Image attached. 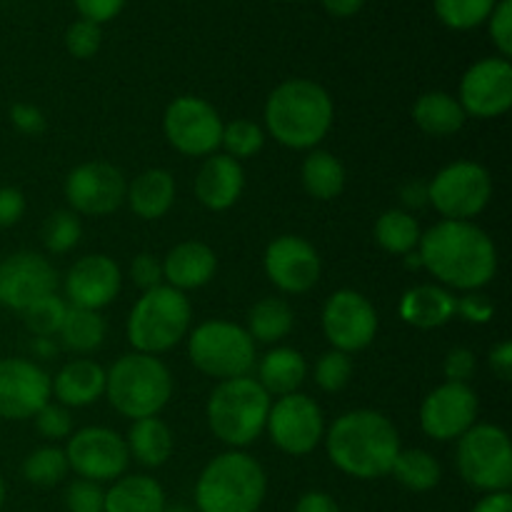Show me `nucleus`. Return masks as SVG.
<instances>
[{"label":"nucleus","instance_id":"nucleus-1","mask_svg":"<svg viewBox=\"0 0 512 512\" xmlns=\"http://www.w3.org/2000/svg\"><path fill=\"white\" fill-rule=\"evenodd\" d=\"M420 265L448 288L473 293L493 283L498 248L493 238L470 220H440L420 235Z\"/></svg>","mask_w":512,"mask_h":512},{"label":"nucleus","instance_id":"nucleus-2","mask_svg":"<svg viewBox=\"0 0 512 512\" xmlns=\"http://www.w3.org/2000/svg\"><path fill=\"white\" fill-rule=\"evenodd\" d=\"M325 450L340 473L358 480L390 475L400 448L393 420L378 410H350L325 430Z\"/></svg>","mask_w":512,"mask_h":512},{"label":"nucleus","instance_id":"nucleus-3","mask_svg":"<svg viewBox=\"0 0 512 512\" xmlns=\"http://www.w3.org/2000/svg\"><path fill=\"white\" fill-rule=\"evenodd\" d=\"M263 118L275 143L290 150H315L333 128V98L313 80L290 78L268 95Z\"/></svg>","mask_w":512,"mask_h":512},{"label":"nucleus","instance_id":"nucleus-4","mask_svg":"<svg viewBox=\"0 0 512 512\" xmlns=\"http://www.w3.org/2000/svg\"><path fill=\"white\" fill-rule=\"evenodd\" d=\"M268 493V475L253 455L228 450L210 460L195 483L198 512H258Z\"/></svg>","mask_w":512,"mask_h":512},{"label":"nucleus","instance_id":"nucleus-5","mask_svg":"<svg viewBox=\"0 0 512 512\" xmlns=\"http://www.w3.org/2000/svg\"><path fill=\"white\" fill-rule=\"evenodd\" d=\"M105 398L123 418H155L173 398V375L158 355H120L105 370Z\"/></svg>","mask_w":512,"mask_h":512},{"label":"nucleus","instance_id":"nucleus-6","mask_svg":"<svg viewBox=\"0 0 512 512\" xmlns=\"http://www.w3.org/2000/svg\"><path fill=\"white\" fill-rule=\"evenodd\" d=\"M270 405L273 398L250 375L223 380L210 393L205 408L210 433L233 450L248 448L265 433Z\"/></svg>","mask_w":512,"mask_h":512},{"label":"nucleus","instance_id":"nucleus-7","mask_svg":"<svg viewBox=\"0 0 512 512\" xmlns=\"http://www.w3.org/2000/svg\"><path fill=\"white\" fill-rule=\"evenodd\" d=\"M190 323H193V308L185 293L170 285H158L145 290L133 305L125 333L135 353L160 355L173 350L190 333Z\"/></svg>","mask_w":512,"mask_h":512},{"label":"nucleus","instance_id":"nucleus-8","mask_svg":"<svg viewBox=\"0 0 512 512\" xmlns=\"http://www.w3.org/2000/svg\"><path fill=\"white\" fill-rule=\"evenodd\" d=\"M188 355L200 373L215 380L245 378L258 363L255 343L243 325L228 320H208L188 338Z\"/></svg>","mask_w":512,"mask_h":512},{"label":"nucleus","instance_id":"nucleus-9","mask_svg":"<svg viewBox=\"0 0 512 512\" xmlns=\"http://www.w3.org/2000/svg\"><path fill=\"white\" fill-rule=\"evenodd\" d=\"M460 478L483 493H503L512 485V443L500 425L475 423L458 438Z\"/></svg>","mask_w":512,"mask_h":512},{"label":"nucleus","instance_id":"nucleus-10","mask_svg":"<svg viewBox=\"0 0 512 512\" xmlns=\"http://www.w3.org/2000/svg\"><path fill=\"white\" fill-rule=\"evenodd\" d=\"M493 198V178L473 160H455L428 183V203L445 220H473Z\"/></svg>","mask_w":512,"mask_h":512},{"label":"nucleus","instance_id":"nucleus-11","mask_svg":"<svg viewBox=\"0 0 512 512\" xmlns=\"http://www.w3.org/2000/svg\"><path fill=\"white\" fill-rule=\"evenodd\" d=\"M223 118L208 100L180 95L165 108L163 133L178 153L188 158H208L223 140Z\"/></svg>","mask_w":512,"mask_h":512},{"label":"nucleus","instance_id":"nucleus-12","mask_svg":"<svg viewBox=\"0 0 512 512\" xmlns=\"http://www.w3.org/2000/svg\"><path fill=\"white\" fill-rule=\"evenodd\" d=\"M270 440L278 450L300 458L308 455L323 443L325 418L320 405L303 393H290L270 405L268 423H265Z\"/></svg>","mask_w":512,"mask_h":512},{"label":"nucleus","instance_id":"nucleus-13","mask_svg":"<svg viewBox=\"0 0 512 512\" xmlns=\"http://www.w3.org/2000/svg\"><path fill=\"white\" fill-rule=\"evenodd\" d=\"M65 458L73 473L90 483H115L128 473L130 453L123 435L110 428H83L70 435Z\"/></svg>","mask_w":512,"mask_h":512},{"label":"nucleus","instance_id":"nucleus-14","mask_svg":"<svg viewBox=\"0 0 512 512\" xmlns=\"http://www.w3.org/2000/svg\"><path fill=\"white\" fill-rule=\"evenodd\" d=\"M378 310L358 290H338L323 305V333L333 350L358 353L378 335Z\"/></svg>","mask_w":512,"mask_h":512},{"label":"nucleus","instance_id":"nucleus-15","mask_svg":"<svg viewBox=\"0 0 512 512\" xmlns=\"http://www.w3.org/2000/svg\"><path fill=\"white\" fill-rule=\"evenodd\" d=\"M65 200L75 215L103 218L125 203L128 180L113 163L93 160L73 168L65 178Z\"/></svg>","mask_w":512,"mask_h":512},{"label":"nucleus","instance_id":"nucleus-16","mask_svg":"<svg viewBox=\"0 0 512 512\" xmlns=\"http://www.w3.org/2000/svg\"><path fill=\"white\" fill-rule=\"evenodd\" d=\"M458 103L468 118H500L512 108V65L505 58H483L465 70Z\"/></svg>","mask_w":512,"mask_h":512},{"label":"nucleus","instance_id":"nucleus-17","mask_svg":"<svg viewBox=\"0 0 512 512\" xmlns=\"http://www.w3.org/2000/svg\"><path fill=\"white\" fill-rule=\"evenodd\" d=\"M475 420H478V395L468 383L445 380L420 405V428L438 443L463 438Z\"/></svg>","mask_w":512,"mask_h":512},{"label":"nucleus","instance_id":"nucleus-18","mask_svg":"<svg viewBox=\"0 0 512 512\" xmlns=\"http://www.w3.org/2000/svg\"><path fill=\"white\" fill-rule=\"evenodd\" d=\"M58 288V273L48 258L33 250H20L0 260V305L23 313Z\"/></svg>","mask_w":512,"mask_h":512},{"label":"nucleus","instance_id":"nucleus-19","mask_svg":"<svg viewBox=\"0 0 512 512\" xmlns=\"http://www.w3.org/2000/svg\"><path fill=\"white\" fill-rule=\"evenodd\" d=\"M53 398V378L25 358H0V418L30 420Z\"/></svg>","mask_w":512,"mask_h":512},{"label":"nucleus","instance_id":"nucleus-20","mask_svg":"<svg viewBox=\"0 0 512 512\" xmlns=\"http://www.w3.org/2000/svg\"><path fill=\"white\" fill-rule=\"evenodd\" d=\"M263 268L270 283L288 295H303L318 285L323 263L313 245L300 235H280L265 248Z\"/></svg>","mask_w":512,"mask_h":512},{"label":"nucleus","instance_id":"nucleus-21","mask_svg":"<svg viewBox=\"0 0 512 512\" xmlns=\"http://www.w3.org/2000/svg\"><path fill=\"white\" fill-rule=\"evenodd\" d=\"M63 288L68 305L100 313L105 305L118 298L120 288H123V273L108 255H85V258L75 260L73 268L68 270Z\"/></svg>","mask_w":512,"mask_h":512},{"label":"nucleus","instance_id":"nucleus-22","mask_svg":"<svg viewBox=\"0 0 512 512\" xmlns=\"http://www.w3.org/2000/svg\"><path fill=\"white\" fill-rule=\"evenodd\" d=\"M245 190V170L230 155H208L195 175V198L213 213L233 208Z\"/></svg>","mask_w":512,"mask_h":512},{"label":"nucleus","instance_id":"nucleus-23","mask_svg":"<svg viewBox=\"0 0 512 512\" xmlns=\"http://www.w3.org/2000/svg\"><path fill=\"white\" fill-rule=\"evenodd\" d=\"M218 270V258L213 248L200 240H185L178 243L163 258V280L170 288L180 290H198L213 280Z\"/></svg>","mask_w":512,"mask_h":512},{"label":"nucleus","instance_id":"nucleus-24","mask_svg":"<svg viewBox=\"0 0 512 512\" xmlns=\"http://www.w3.org/2000/svg\"><path fill=\"white\" fill-rule=\"evenodd\" d=\"M53 395L63 408H85L105 395V370L88 358L65 363L53 378Z\"/></svg>","mask_w":512,"mask_h":512},{"label":"nucleus","instance_id":"nucleus-25","mask_svg":"<svg viewBox=\"0 0 512 512\" xmlns=\"http://www.w3.org/2000/svg\"><path fill=\"white\" fill-rule=\"evenodd\" d=\"M400 318L420 330L443 328L455 318V295L443 285H415L400 298Z\"/></svg>","mask_w":512,"mask_h":512},{"label":"nucleus","instance_id":"nucleus-26","mask_svg":"<svg viewBox=\"0 0 512 512\" xmlns=\"http://www.w3.org/2000/svg\"><path fill=\"white\" fill-rule=\"evenodd\" d=\"M125 200L140 220L163 218L175 203L173 175L163 168L143 170L140 175H135L133 183H128Z\"/></svg>","mask_w":512,"mask_h":512},{"label":"nucleus","instance_id":"nucleus-27","mask_svg":"<svg viewBox=\"0 0 512 512\" xmlns=\"http://www.w3.org/2000/svg\"><path fill=\"white\" fill-rule=\"evenodd\" d=\"M258 365V383L263 385L268 395H283L298 393L300 385L308 378V363H305L303 353L295 348H273L260 358Z\"/></svg>","mask_w":512,"mask_h":512},{"label":"nucleus","instance_id":"nucleus-28","mask_svg":"<svg viewBox=\"0 0 512 512\" xmlns=\"http://www.w3.org/2000/svg\"><path fill=\"white\" fill-rule=\"evenodd\" d=\"M125 445H128L130 460H138L145 468H160V465H165L173 458V430L158 415L155 418L133 420Z\"/></svg>","mask_w":512,"mask_h":512},{"label":"nucleus","instance_id":"nucleus-29","mask_svg":"<svg viewBox=\"0 0 512 512\" xmlns=\"http://www.w3.org/2000/svg\"><path fill=\"white\" fill-rule=\"evenodd\" d=\"M413 120L425 135L448 138V135H455L463 130L468 115H465L458 98H453L450 93H443V90H430V93H423L415 100Z\"/></svg>","mask_w":512,"mask_h":512},{"label":"nucleus","instance_id":"nucleus-30","mask_svg":"<svg viewBox=\"0 0 512 512\" xmlns=\"http://www.w3.org/2000/svg\"><path fill=\"white\" fill-rule=\"evenodd\" d=\"M165 490L150 475H123L105 490V512H163Z\"/></svg>","mask_w":512,"mask_h":512},{"label":"nucleus","instance_id":"nucleus-31","mask_svg":"<svg viewBox=\"0 0 512 512\" xmlns=\"http://www.w3.org/2000/svg\"><path fill=\"white\" fill-rule=\"evenodd\" d=\"M345 165L328 150H310L308 158L300 168V180L310 198L315 200H335L345 190Z\"/></svg>","mask_w":512,"mask_h":512},{"label":"nucleus","instance_id":"nucleus-32","mask_svg":"<svg viewBox=\"0 0 512 512\" xmlns=\"http://www.w3.org/2000/svg\"><path fill=\"white\" fill-rule=\"evenodd\" d=\"M295 325L293 308L283 298H263L250 308L248 313V335L253 343H280L288 338Z\"/></svg>","mask_w":512,"mask_h":512},{"label":"nucleus","instance_id":"nucleus-33","mask_svg":"<svg viewBox=\"0 0 512 512\" xmlns=\"http://www.w3.org/2000/svg\"><path fill=\"white\" fill-rule=\"evenodd\" d=\"M60 343L70 353H93L105 340V320L98 310L73 308L68 305L63 325H60Z\"/></svg>","mask_w":512,"mask_h":512},{"label":"nucleus","instance_id":"nucleus-34","mask_svg":"<svg viewBox=\"0 0 512 512\" xmlns=\"http://www.w3.org/2000/svg\"><path fill=\"white\" fill-rule=\"evenodd\" d=\"M390 475L410 493H428V490L438 488L440 478H443V468L428 450L410 448L400 450Z\"/></svg>","mask_w":512,"mask_h":512},{"label":"nucleus","instance_id":"nucleus-35","mask_svg":"<svg viewBox=\"0 0 512 512\" xmlns=\"http://www.w3.org/2000/svg\"><path fill=\"white\" fill-rule=\"evenodd\" d=\"M375 240L380 248L390 255H408L418 248L420 243V225L408 210H385L378 220H375Z\"/></svg>","mask_w":512,"mask_h":512},{"label":"nucleus","instance_id":"nucleus-36","mask_svg":"<svg viewBox=\"0 0 512 512\" xmlns=\"http://www.w3.org/2000/svg\"><path fill=\"white\" fill-rule=\"evenodd\" d=\"M498 0H433L435 15L450 30H473L488 23Z\"/></svg>","mask_w":512,"mask_h":512},{"label":"nucleus","instance_id":"nucleus-37","mask_svg":"<svg viewBox=\"0 0 512 512\" xmlns=\"http://www.w3.org/2000/svg\"><path fill=\"white\" fill-rule=\"evenodd\" d=\"M70 473L68 458H65V450L53 448H38L23 460V478L28 483L38 485V488H53V485L63 483L65 475Z\"/></svg>","mask_w":512,"mask_h":512},{"label":"nucleus","instance_id":"nucleus-38","mask_svg":"<svg viewBox=\"0 0 512 512\" xmlns=\"http://www.w3.org/2000/svg\"><path fill=\"white\" fill-rule=\"evenodd\" d=\"M83 238V225L73 210H55L43 223V245L48 253H70Z\"/></svg>","mask_w":512,"mask_h":512},{"label":"nucleus","instance_id":"nucleus-39","mask_svg":"<svg viewBox=\"0 0 512 512\" xmlns=\"http://www.w3.org/2000/svg\"><path fill=\"white\" fill-rule=\"evenodd\" d=\"M220 145L225 148V155H230V158H235L240 163V160L253 158V155H258L263 150L265 130L258 123H253V120L238 118L233 123L223 125V140H220Z\"/></svg>","mask_w":512,"mask_h":512},{"label":"nucleus","instance_id":"nucleus-40","mask_svg":"<svg viewBox=\"0 0 512 512\" xmlns=\"http://www.w3.org/2000/svg\"><path fill=\"white\" fill-rule=\"evenodd\" d=\"M65 313H68V303L58 295H48V298L38 300V303L30 305L28 310H23V323L38 338H53L60 333V325H63Z\"/></svg>","mask_w":512,"mask_h":512},{"label":"nucleus","instance_id":"nucleus-41","mask_svg":"<svg viewBox=\"0 0 512 512\" xmlns=\"http://www.w3.org/2000/svg\"><path fill=\"white\" fill-rule=\"evenodd\" d=\"M350 375H353L350 355L340 353V350L323 353L315 363V383L325 393H340L350 383Z\"/></svg>","mask_w":512,"mask_h":512},{"label":"nucleus","instance_id":"nucleus-42","mask_svg":"<svg viewBox=\"0 0 512 512\" xmlns=\"http://www.w3.org/2000/svg\"><path fill=\"white\" fill-rule=\"evenodd\" d=\"M103 43V30L98 23H90V20L80 18L75 23H70V28L65 30V48L73 58L88 60L93 58L100 50Z\"/></svg>","mask_w":512,"mask_h":512},{"label":"nucleus","instance_id":"nucleus-43","mask_svg":"<svg viewBox=\"0 0 512 512\" xmlns=\"http://www.w3.org/2000/svg\"><path fill=\"white\" fill-rule=\"evenodd\" d=\"M65 508L68 512H105V490L90 480H73L65 488Z\"/></svg>","mask_w":512,"mask_h":512},{"label":"nucleus","instance_id":"nucleus-44","mask_svg":"<svg viewBox=\"0 0 512 512\" xmlns=\"http://www.w3.org/2000/svg\"><path fill=\"white\" fill-rule=\"evenodd\" d=\"M35 428L43 438L48 440H65L73 435V418L70 410L63 408L60 403H45L43 408L35 413Z\"/></svg>","mask_w":512,"mask_h":512},{"label":"nucleus","instance_id":"nucleus-45","mask_svg":"<svg viewBox=\"0 0 512 512\" xmlns=\"http://www.w3.org/2000/svg\"><path fill=\"white\" fill-rule=\"evenodd\" d=\"M490 38L498 48L500 58L510 60L512 55V0H498L488 18Z\"/></svg>","mask_w":512,"mask_h":512},{"label":"nucleus","instance_id":"nucleus-46","mask_svg":"<svg viewBox=\"0 0 512 512\" xmlns=\"http://www.w3.org/2000/svg\"><path fill=\"white\" fill-rule=\"evenodd\" d=\"M455 315H460L468 323H490V318L495 315V303L488 295L473 290V293H465L463 298H455Z\"/></svg>","mask_w":512,"mask_h":512},{"label":"nucleus","instance_id":"nucleus-47","mask_svg":"<svg viewBox=\"0 0 512 512\" xmlns=\"http://www.w3.org/2000/svg\"><path fill=\"white\" fill-rule=\"evenodd\" d=\"M130 278L143 293L158 288V285H163V260L150 253L135 255L133 263H130Z\"/></svg>","mask_w":512,"mask_h":512},{"label":"nucleus","instance_id":"nucleus-48","mask_svg":"<svg viewBox=\"0 0 512 512\" xmlns=\"http://www.w3.org/2000/svg\"><path fill=\"white\" fill-rule=\"evenodd\" d=\"M475 368H478V360H475L473 350L453 348L445 355L443 373L448 378V383H468L473 378Z\"/></svg>","mask_w":512,"mask_h":512},{"label":"nucleus","instance_id":"nucleus-49","mask_svg":"<svg viewBox=\"0 0 512 512\" xmlns=\"http://www.w3.org/2000/svg\"><path fill=\"white\" fill-rule=\"evenodd\" d=\"M78 8L80 18L90 20V23H108V20L118 18L125 8V0H73Z\"/></svg>","mask_w":512,"mask_h":512},{"label":"nucleus","instance_id":"nucleus-50","mask_svg":"<svg viewBox=\"0 0 512 512\" xmlns=\"http://www.w3.org/2000/svg\"><path fill=\"white\" fill-rule=\"evenodd\" d=\"M25 208H28V203L18 188H10V185L0 188V228L18 225L23 220Z\"/></svg>","mask_w":512,"mask_h":512},{"label":"nucleus","instance_id":"nucleus-51","mask_svg":"<svg viewBox=\"0 0 512 512\" xmlns=\"http://www.w3.org/2000/svg\"><path fill=\"white\" fill-rule=\"evenodd\" d=\"M10 123L25 135H40L45 130V125H48L45 123L43 110L30 103H15L10 108Z\"/></svg>","mask_w":512,"mask_h":512},{"label":"nucleus","instance_id":"nucleus-52","mask_svg":"<svg viewBox=\"0 0 512 512\" xmlns=\"http://www.w3.org/2000/svg\"><path fill=\"white\" fill-rule=\"evenodd\" d=\"M490 370L495 373V378H500L503 383H508L512 378V343L503 340V343L495 345L490 350Z\"/></svg>","mask_w":512,"mask_h":512},{"label":"nucleus","instance_id":"nucleus-53","mask_svg":"<svg viewBox=\"0 0 512 512\" xmlns=\"http://www.w3.org/2000/svg\"><path fill=\"white\" fill-rule=\"evenodd\" d=\"M295 512H340V508L333 495L323 493V490H310V493L300 495Z\"/></svg>","mask_w":512,"mask_h":512},{"label":"nucleus","instance_id":"nucleus-54","mask_svg":"<svg viewBox=\"0 0 512 512\" xmlns=\"http://www.w3.org/2000/svg\"><path fill=\"white\" fill-rule=\"evenodd\" d=\"M400 200H403L405 208H423V205H428V183H423V180H413V183L403 185V190H400Z\"/></svg>","mask_w":512,"mask_h":512},{"label":"nucleus","instance_id":"nucleus-55","mask_svg":"<svg viewBox=\"0 0 512 512\" xmlns=\"http://www.w3.org/2000/svg\"><path fill=\"white\" fill-rule=\"evenodd\" d=\"M473 512H512L510 490H503V493H485V498L475 505Z\"/></svg>","mask_w":512,"mask_h":512},{"label":"nucleus","instance_id":"nucleus-56","mask_svg":"<svg viewBox=\"0 0 512 512\" xmlns=\"http://www.w3.org/2000/svg\"><path fill=\"white\" fill-rule=\"evenodd\" d=\"M365 0H323V8L335 18H350V15L360 13Z\"/></svg>","mask_w":512,"mask_h":512},{"label":"nucleus","instance_id":"nucleus-57","mask_svg":"<svg viewBox=\"0 0 512 512\" xmlns=\"http://www.w3.org/2000/svg\"><path fill=\"white\" fill-rule=\"evenodd\" d=\"M163 512H193V510L185 508V505H165Z\"/></svg>","mask_w":512,"mask_h":512},{"label":"nucleus","instance_id":"nucleus-58","mask_svg":"<svg viewBox=\"0 0 512 512\" xmlns=\"http://www.w3.org/2000/svg\"><path fill=\"white\" fill-rule=\"evenodd\" d=\"M3 503H5V483L3 478H0V508H3Z\"/></svg>","mask_w":512,"mask_h":512},{"label":"nucleus","instance_id":"nucleus-59","mask_svg":"<svg viewBox=\"0 0 512 512\" xmlns=\"http://www.w3.org/2000/svg\"><path fill=\"white\" fill-rule=\"evenodd\" d=\"M290 3H295V0H290Z\"/></svg>","mask_w":512,"mask_h":512}]
</instances>
